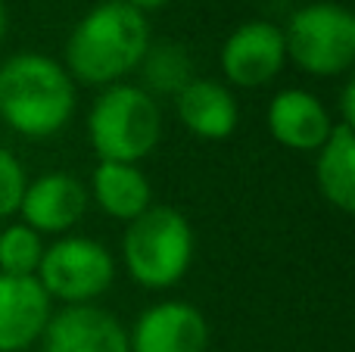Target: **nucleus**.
<instances>
[{"instance_id": "f257e3e1", "label": "nucleus", "mask_w": 355, "mask_h": 352, "mask_svg": "<svg viewBox=\"0 0 355 352\" xmlns=\"http://www.w3.org/2000/svg\"><path fill=\"white\" fill-rule=\"evenodd\" d=\"M147 47V16L125 0H103L81 16L69 35L66 72L81 85L110 87L141 66Z\"/></svg>"}, {"instance_id": "f03ea898", "label": "nucleus", "mask_w": 355, "mask_h": 352, "mask_svg": "<svg viewBox=\"0 0 355 352\" xmlns=\"http://www.w3.org/2000/svg\"><path fill=\"white\" fill-rule=\"evenodd\" d=\"M75 81L47 53H16L0 62V118L16 134L44 141L72 122Z\"/></svg>"}, {"instance_id": "7ed1b4c3", "label": "nucleus", "mask_w": 355, "mask_h": 352, "mask_svg": "<svg viewBox=\"0 0 355 352\" xmlns=\"http://www.w3.org/2000/svg\"><path fill=\"white\" fill-rule=\"evenodd\" d=\"M87 137L100 162H141L162 137V109L137 85L103 87L87 112Z\"/></svg>"}, {"instance_id": "20e7f679", "label": "nucleus", "mask_w": 355, "mask_h": 352, "mask_svg": "<svg viewBox=\"0 0 355 352\" xmlns=\"http://www.w3.org/2000/svg\"><path fill=\"white\" fill-rule=\"evenodd\" d=\"M128 274L147 290L175 287L193 262V228L175 206H150L128 222L122 237Z\"/></svg>"}, {"instance_id": "39448f33", "label": "nucleus", "mask_w": 355, "mask_h": 352, "mask_svg": "<svg viewBox=\"0 0 355 352\" xmlns=\"http://www.w3.org/2000/svg\"><path fill=\"white\" fill-rule=\"evenodd\" d=\"M287 56L309 75H343L355 62V16L346 6L318 0L290 16L284 28Z\"/></svg>"}, {"instance_id": "423d86ee", "label": "nucleus", "mask_w": 355, "mask_h": 352, "mask_svg": "<svg viewBox=\"0 0 355 352\" xmlns=\"http://www.w3.org/2000/svg\"><path fill=\"white\" fill-rule=\"evenodd\" d=\"M37 281L50 299L66 306H85L103 297L116 281V259L94 237H62L44 247Z\"/></svg>"}, {"instance_id": "0eeeda50", "label": "nucleus", "mask_w": 355, "mask_h": 352, "mask_svg": "<svg viewBox=\"0 0 355 352\" xmlns=\"http://www.w3.org/2000/svg\"><path fill=\"white\" fill-rule=\"evenodd\" d=\"M287 62L284 31L271 22H243L221 47V72L237 87H262L281 75Z\"/></svg>"}, {"instance_id": "6e6552de", "label": "nucleus", "mask_w": 355, "mask_h": 352, "mask_svg": "<svg viewBox=\"0 0 355 352\" xmlns=\"http://www.w3.org/2000/svg\"><path fill=\"white\" fill-rule=\"evenodd\" d=\"M41 352H131L128 331L112 312L94 303L66 306L50 315Z\"/></svg>"}, {"instance_id": "1a4fd4ad", "label": "nucleus", "mask_w": 355, "mask_h": 352, "mask_svg": "<svg viewBox=\"0 0 355 352\" xmlns=\"http://www.w3.org/2000/svg\"><path fill=\"white\" fill-rule=\"evenodd\" d=\"M131 352H206L209 324L196 306L168 299L156 303L137 318L128 334Z\"/></svg>"}, {"instance_id": "9d476101", "label": "nucleus", "mask_w": 355, "mask_h": 352, "mask_svg": "<svg viewBox=\"0 0 355 352\" xmlns=\"http://www.w3.org/2000/svg\"><path fill=\"white\" fill-rule=\"evenodd\" d=\"M19 212L37 234H66L87 212V187L69 172H47L25 184Z\"/></svg>"}, {"instance_id": "9b49d317", "label": "nucleus", "mask_w": 355, "mask_h": 352, "mask_svg": "<svg viewBox=\"0 0 355 352\" xmlns=\"http://www.w3.org/2000/svg\"><path fill=\"white\" fill-rule=\"evenodd\" d=\"M53 299L37 278L0 274V352H22L41 340Z\"/></svg>"}, {"instance_id": "f8f14e48", "label": "nucleus", "mask_w": 355, "mask_h": 352, "mask_svg": "<svg viewBox=\"0 0 355 352\" xmlns=\"http://www.w3.org/2000/svg\"><path fill=\"white\" fill-rule=\"evenodd\" d=\"M268 131L284 147L309 153V150H321V143L331 137L334 122L315 94L287 87L275 94V100L268 103Z\"/></svg>"}, {"instance_id": "ddd939ff", "label": "nucleus", "mask_w": 355, "mask_h": 352, "mask_svg": "<svg viewBox=\"0 0 355 352\" xmlns=\"http://www.w3.org/2000/svg\"><path fill=\"white\" fill-rule=\"evenodd\" d=\"M178 118L190 134L202 137V141H225L237 128V100H234L231 87L212 78H193L181 94L175 97Z\"/></svg>"}, {"instance_id": "4468645a", "label": "nucleus", "mask_w": 355, "mask_h": 352, "mask_svg": "<svg viewBox=\"0 0 355 352\" xmlns=\"http://www.w3.org/2000/svg\"><path fill=\"white\" fill-rule=\"evenodd\" d=\"M91 193L106 215L131 222L153 206V187L135 162H97Z\"/></svg>"}, {"instance_id": "2eb2a0df", "label": "nucleus", "mask_w": 355, "mask_h": 352, "mask_svg": "<svg viewBox=\"0 0 355 352\" xmlns=\"http://www.w3.org/2000/svg\"><path fill=\"white\" fill-rule=\"evenodd\" d=\"M315 181L334 209L355 212V131L349 125H334L331 137L321 143Z\"/></svg>"}, {"instance_id": "dca6fc26", "label": "nucleus", "mask_w": 355, "mask_h": 352, "mask_svg": "<svg viewBox=\"0 0 355 352\" xmlns=\"http://www.w3.org/2000/svg\"><path fill=\"white\" fill-rule=\"evenodd\" d=\"M137 69L144 75V91L150 97H156V94L178 97L193 81V60H190L187 47H181L175 41H159V44L150 41Z\"/></svg>"}, {"instance_id": "f3484780", "label": "nucleus", "mask_w": 355, "mask_h": 352, "mask_svg": "<svg viewBox=\"0 0 355 352\" xmlns=\"http://www.w3.org/2000/svg\"><path fill=\"white\" fill-rule=\"evenodd\" d=\"M44 256L41 234L28 225H10L0 231V274H16V278H35Z\"/></svg>"}, {"instance_id": "a211bd4d", "label": "nucleus", "mask_w": 355, "mask_h": 352, "mask_svg": "<svg viewBox=\"0 0 355 352\" xmlns=\"http://www.w3.org/2000/svg\"><path fill=\"white\" fill-rule=\"evenodd\" d=\"M25 184H28V178H25L22 162H19L10 150L0 147V218L19 212Z\"/></svg>"}, {"instance_id": "6ab92c4d", "label": "nucleus", "mask_w": 355, "mask_h": 352, "mask_svg": "<svg viewBox=\"0 0 355 352\" xmlns=\"http://www.w3.org/2000/svg\"><path fill=\"white\" fill-rule=\"evenodd\" d=\"M340 112H343V122L340 125H355V81L349 78L343 85V91H340Z\"/></svg>"}, {"instance_id": "aec40b11", "label": "nucleus", "mask_w": 355, "mask_h": 352, "mask_svg": "<svg viewBox=\"0 0 355 352\" xmlns=\"http://www.w3.org/2000/svg\"><path fill=\"white\" fill-rule=\"evenodd\" d=\"M128 6H135V10L147 12V10H159V6H166L168 0H125Z\"/></svg>"}, {"instance_id": "412c9836", "label": "nucleus", "mask_w": 355, "mask_h": 352, "mask_svg": "<svg viewBox=\"0 0 355 352\" xmlns=\"http://www.w3.org/2000/svg\"><path fill=\"white\" fill-rule=\"evenodd\" d=\"M6 22H10V19H6V6H3V0H0V41L6 37Z\"/></svg>"}]
</instances>
